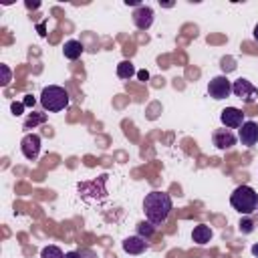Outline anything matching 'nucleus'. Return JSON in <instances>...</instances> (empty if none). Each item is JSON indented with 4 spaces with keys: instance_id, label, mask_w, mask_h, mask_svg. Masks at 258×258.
<instances>
[{
    "instance_id": "nucleus-1",
    "label": "nucleus",
    "mask_w": 258,
    "mask_h": 258,
    "mask_svg": "<svg viewBox=\"0 0 258 258\" xmlns=\"http://www.w3.org/2000/svg\"><path fill=\"white\" fill-rule=\"evenodd\" d=\"M171 210H173V202H171V196L165 191H149L143 200L145 220L151 222L153 226H161L167 220Z\"/></svg>"
},
{
    "instance_id": "nucleus-2",
    "label": "nucleus",
    "mask_w": 258,
    "mask_h": 258,
    "mask_svg": "<svg viewBox=\"0 0 258 258\" xmlns=\"http://www.w3.org/2000/svg\"><path fill=\"white\" fill-rule=\"evenodd\" d=\"M230 204L236 212H240L244 216H250L258 210V194L250 185H238L230 196Z\"/></svg>"
},
{
    "instance_id": "nucleus-3",
    "label": "nucleus",
    "mask_w": 258,
    "mask_h": 258,
    "mask_svg": "<svg viewBox=\"0 0 258 258\" xmlns=\"http://www.w3.org/2000/svg\"><path fill=\"white\" fill-rule=\"evenodd\" d=\"M69 93L64 87H58V85H48L42 89L40 93V105L44 111L48 113H58L62 109L69 107Z\"/></svg>"
},
{
    "instance_id": "nucleus-4",
    "label": "nucleus",
    "mask_w": 258,
    "mask_h": 258,
    "mask_svg": "<svg viewBox=\"0 0 258 258\" xmlns=\"http://www.w3.org/2000/svg\"><path fill=\"white\" fill-rule=\"evenodd\" d=\"M230 93H232V83L226 75H218L208 83V95L216 101H222V99L230 97Z\"/></svg>"
},
{
    "instance_id": "nucleus-5",
    "label": "nucleus",
    "mask_w": 258,
    "mask_h": 258,
    "mask_svg": "<svg viewBox=\"0 0 258 258\" xmlns=\"http://www.w3.org/2000/svg\"><path fill=\"white\" fill-rule=\"evenodd\" d=\"M232 93L244 101V103H254L258 99V89L248 81V79H238L232 83Z\"/></svg>"
},
{
    "instance_id": "nucleus-6",
    "label": "nucleus",
    "mask_w": 258,
    "mask_h": 258,
    "mask_svg": "<svg viewBox=\"0 0 258 258\" xmlns=\"http://www.w3.org/2000/svg\"><path fill=\"white\" fill-rule=\"evenodd\" d=\"M20 149H22V155L30 161H34L40 153V135L36 133H26L20 141Z\"/></svg>"
},
{
    "instance_id": "nucleus-7",
    "label": "nucleus",
    "mask_w": 258,
    "mask_h": 258,
    "mask_svg": "<svg viewBox=\"0 0 258 258\" xmlns=\"http://www.w3.org/2000/svg\"><path fill=\"white\" fill-rule=\"evenodd\" d=\"M133 24L139 28V30H149L151 24H153V8L145 6V4H139L135 10H133Z\"/></svg>"
},
{
    "instance_id": "nucleus-8",
    "label": "nucleus",
    "mask_w": 258,
    "mask_h": 258,
    "mask_svg": "<svg viewBox=\"0 0 258 258\" xmlns=\"http://www.w3.org/2000/svg\"><path fill=\"white\" fill-rule=\"evenodd\" d=\"M220 121L224 123L226 129H240L244 123V113L238 107H226L220 115Z\"/></svg>"
},
{
    "instance_id": "nucleus-9",
    "label": "nucleus",
    "mask_w": 258,
    "mask_h": 258,
    "mask_svg": "<svg viewBox=\"0 0 258 258\" xmlns=\"http://www.w3.org/2000/svg\"><path fill=\"white\" fill-rule=\"evenodd\" d=\"M238 137L242 141V145L246 147H252L258 143V123L256 121H244L240 131H238Z\"/></svg>"
},
{
    "instance_id": "nucleus-10",
    "label": "nucleus",
    "mask_w": 258,
    "mask_h": 258,
    "mask_svg": "<svg viewBox=\"0 0 258 258\" xmlns=\"http://www.w3.org/2000/svg\"><path fill=\"white\" fill-rule=\"evenodd\" d=\"M212 141L220 151H226V149H232L236 145V135L230 129H216L212 135Z\"/></svg>"
},
{
    "instance_id": "nucleus-11",
    "label": "nucleus",
    "mask_w": 258,
    "mask_h": 258,
    "mask_svg": "<svg viewBox=\"0 0 258 258\" xmlns=\"http://www.w3.org/2000/svg\"><path fill=\"white\" fill-rule=\"evenodd\" d=\"M147 248H149V242L145 238H141V236H129V238L123 240V250L127 254L137 256V254H143Z\"/></svg>"
},
{
    "instance_id": "nucleus-12",
    "label": "nucleus",
    "mask_w": 258,
    "mask_h": 258,
    "mask_svg": "<svg viewBox=\"0 0 258 258\" xmlns=\"http://www.w3.org/2000/svg\"><path fill=\"white\" fill-rule=\"evenodd\" d=\"M83 50H85L83 42H81V40H75V38L67 40V42H64V46H62L64 58H69V60H77V58L83 54Z\"/></svg>"
},
{
    "instance_id": "nucleus-13",
    "label": "nucleus",
    "mask_w": 258,
    "mask_h": 258,
    "mask_svg": "<svg viewBox=\"0 0 258 258\" xmlns=\"http://www.w3.org/2000/svg\"><path fill=\"white\" fill-rule=\"evenodd\" d=\"M212 228L210 226H206V224H200V226H196L194 228V232H191V240L196 242V244H208L210 240H212Z\"/></svg>"
},
{
    "instance_id": "nucleus-14",
    "label": "nucleus",
    "mask_w": 258,
    "mask_h": 258,
    "mask_svg": "<svg viewBox=\"0 0 258 258\" xmlns=\"http://www.w3.org/2000/svg\"><path fill=\"white\" fill-rule=\"evenodd\" d=\"M133 75H137V71H135V67H133L131 60H121V62L117 64V77H119V79L129 81Z\"/></svg>"
},
{
    "instance_id": "nucleus-15",
    "label": "nucleus",
    "mask_w": 258,
    "mask_h": 258,
    "mask_svg": "<svg viewBox=\"0 0 258 258\" xmlns=\"http://www.w3.org/2000/svg\"><path fill=\"white\" fill-rule=\"evenodd\" d=\"M46 121V113H30L28 117H26V121H24V129H34L36 125H40V123H44Z\"/></svg>"
},
{
    "instance_id": "nucleus-16",
    "label": "nucleus",
    "mask_w": 258,
    "mask_h": 258,
    "mask_svg": "<svg viewBox=\"0 0 258 258\" xmlns=\"http://www.w3.org/2000/svg\"><path fill=\"white\" fill-rule=\"evenodd\" d=\"M155 234V226L151 224V222H139L137 224V236H141V238H145V240H149L151 236Z\"/></svg>"
},
{
    "instance_id": "nucleus-17",
    "label": "nucleus",
    "mask_w": 258,
    "mask_h": 258,
    "mask_svg": "<svg viewBox=\"0 0 258 258\" xmlns=\"http://www.w3.org/2000/svg\"><path fill=\"white\" fill-rule=\"evenodd\" d=\"M40 258H64V254L58 246H44L40 252Z\"/></svg>"
},
{
    "instance_id": "nucleus-18",
    "label": "nucleus",
    "mask_w": 258,
    "mask_h": 258,
    "mask_svg": "<svg viewBox=\"0 0 258 258\" xmlns=\"http://www.w3.org/2000/svg\"><path fill=\"white\" fill-rule=\"evenodd\" d=\"M238 230H240L242 234H250V232H254V222H252L248 216H244V218L240 220V224H238Z\"/></svg>"
},
{
    "instance_id": "nucleus-19",
    "label": "nucleus",
    "mask_w": 258,
    "mask_h": 258,
    "mask_svg": "<svg viewBox=\"0 0 258 258\" xmlns=\"http://www.w3.org/2000/svg\"><path fill=\"white\" fill-rule=\"evenodd\" d=\"M0 73H2V87H6L8 83H10V77H12V73H10V69H8V64H0Z\"/></svg>"
},
{
    "instance_id": "nucleus-20",
    "label": "nucleus",
    "mask_w": 258,
    "mask_h": 258,
    "mask_svg": "<svg viewBox=\"0 0 258 258\" xmlns=\"http://www.w3.org/2000/svg\"><path fill=\"white\" fill-rule=\"evenodd\" d=\"M10 109H12V115H22V111H24V103H22V101H20V103L14 101V103L10 105Z\"/></svg>"
},
{
    "instance_id": "nucleus-21",
    "label": "nucleus",
    "mask_w": 258,
    "mask_h": 258,
    "mask_svg": "<svg viewBox=\"0 0 258 258\" xmlns=\"http://www.w3.org/2000/svg\"><path fill=\"white\" fill-rule=\"evenodd\" d=\"M22 103H24V107H34V97H32V95H26V97L22 99Z\"/></svg>"
},
{
    "instance_id": "nucleus-22",
    "label": "nucleus",
    "mask_w": 258,
    "mask_h": 258,
    "mask_svg": "<svg viewBox=\"0 0 258 258\" xmlns=\"http://www.w3.org/2000/svg\"><path fill=\"white\" fill-rule=\"evenodd\" d=\"M137 79H139V81H147V79H149V73H147L145 69H143V71H137Z\"/></svg>"
},
{
    "instance_id": "nucleus-23",
    "label": "nucleus",
    "mask_w": 258,
    "mask_h": 258,
    "mask_svg": "<svg viewBox=\"0 0 258 258\" xmlns=\"http://www.w3.org/2000/svg\"><path fill=\"white\" fill-rule=\"evenodd\" d=\"M64 258H81V254L79 252H67Z\"/></svg>"
},
{
    "instance_id": "nucleus-24",
    "label": "nucleus",
    "mask_w": 258,
    "mask_h": 258,
    "mask_svg": "<svg viewBox=\"0 0 258 258\" xmlns=\"http://www.w3.org/2000/svg\"><path fill=\"white\" fill-rule=\"evenodd\" d=\"M252 254L258 258V244H254V246H252Z\"/></svg>"
},
{
    "instance_id": "nucleus-25",
    "label": "nucleus",
    "mask_w": 258,
    "mask_h": 258,
    "mask_svg": "<svg viewBox=\"0 0 258 258\" xmlns=\"http://www.w3.org/2000/svg\"><path fill=\"white\" fill-rule=\"evenodd\" d=\"M38 34H40V36H44V34H46V32H44V26H42V24L38 26Z\"/></svg>"
},
{
    "instance_id": "nucleus-26",
    "label": "nucleus",
    "mask_w": 258,
    "mask_h": 258,
    "mask_svg": "<svg viewBox=\"0 0 258 258\" xmlns=\"http://www.w3.org/2000/svg\"><path fill=\"white\" fill-rule=\"evenodd\" d=\"M254 38H256V40H258V24H256V26H254Z\"/></svg>"
},
{
    "instance_id": "nucleus-27",
    "label": "nucleus",
    "mask_w": 258,
    "mask_h": 258,
    "mask_svg": "<svg viewBox=\"0 0 258 258\" xmlns=\"http://www.w3.org/2000/svg\"><path fill=\"white\" fill-rule=\"evenodd\" d=\"M256 214H258V210H256Z\"/></svg>"
}]
</instances>
